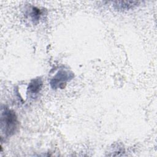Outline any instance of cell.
I'll use <instances>...</instances> for the list:
<instances>
[{"mask_svg": "<svg viewBox=\"0 0 157 157\" xmlns=\"http://www.w3.org/2000/svg\"><path fill=\"white\" fill-rule=\"evenodd\" d=\"M43 14V11L38 7L33 6L30 9V11L29 12V17L31 18V20L34 23H36L38 22L40 19L42 15Z\"/></svg>", "mask_w": 157, "mask_h": 157, "instance_id": "obj_5", "label": "cell"}, {"mask_svg": "<svg viewBox=\"0 0 157 157\" xmlns=\"http://www.w3.org/2000/svg\"><path fill=\"white\" fill-rule=\"evenodd\" d=\"M74 77V73L68 69H59L50 81V85L53 90L63 89L67 83Z\"/></svg>", "mask_w": 157, "mask_h": 157, "instance_id": "obj_2", "label": "cell"}, {"mask_svg": "<svg viewBox=\"0 0 157 157\" xmlns=\"http://www.w3.org/2000/svg\"><path fill=\"white\" fill-rule=\"evenodd\" d=\"M113 6L115 9L118 10H127L137 6L140 2L129 1H113Z\"/></svg>", "mask_w": 157, "mask_h": 157, "instance_id": "obj_4", "label": "cell"}, {"mask_svg": "<svg viewBox=\"0 0 157 157\" xmlns=\"http://www.w3.org/2000/svg\"><path fill=\"white\" fill-rule=\"evenodd\" d=\"M0 122L1 139L10 137L19 129V121L15 112L6 105L1 106Z\"/></svg>", "mask_w": 157, "mask_h": 157, "instance_id": "obj_1", "label": "cell"}, {"mask_svg": "<svg viewBox=\"0 0 157 157\" xmlns=\"http://www.w3.org/2000/svg\"><path fill=\"white\" fill-rule=\"evenodd\" d=\"M43 86V80L40 77H37L33 78L29 82L27 87V94L29 95L30 97L39 94Z\"/></svg>", "mask_w": 157, "mask_h": 157, "instance_id": "obj_3", "label": "cell"}]
</instances>
